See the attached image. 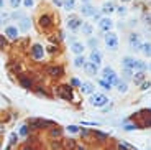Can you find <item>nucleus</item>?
Wrapping results in <instances>:
<instances>
[{"mask_svg":"<svg viewBox=\"0 0 151 150\" xmlns=\"http://www.w3.org/2000/svg\"><path fill=\"white\" fill-rule=\"evenodd\" d=\"M67 130H69L71 134H77V132H79V127H77V125H69Z\"/></svg>","mask_w":151,"mask_h":150,"instance_id":"obj_35","label":"nucleus"},{"mask_svg":"<svg viewBox=\"0 0 151 150\" xmlns=\"http://www.w3.org/2000/svg\"><path fill=\"white\" fill-rule=\"evenodd\" d=\"M4 46H5V40H4V36H2V38H0V48L4 50Z\"/></svg>","mask_w":151,"mask_h":150,"instance_id":"obj_47","label":"nucleus"},{"mask_svg":"<svg viewBox=\"0 0 151 150\" xmlns=\"http://www.w3.org/2000/svg\"><path fill=\"white\" fill-rule=\"evenodd\" d=\"M40 26H41V28H49L51 26V17L49 15H41V17H40Z\"/></svg>","mask_w":151,"mask_h":150,"instance_id":"obj_11","label":"nucleus"},{"mask_svg":"<svg viewBox=\"0 0 151 150\" xmlns=\"http://www.w3.org/2000/svg\"><path fill=\"white\" fill-rule=\"evenodd\" d=\"M131 147L130 145H126L125 142H118L117 144V150H130Z\"/></svg>","mask_w":151,"mask_h":150,"instance_id":"obj_29","label":"nucleus"},{"mask_svg":"<svg viewBox=\"0 0 151 150\" xmlns=\"http://www.w3.org/2000/svg\"><path fill=\"white\" fill-rule=\"evenodd\" d=\"M59 135H61V129L53 127V129H51V137H59Z\"/></svg>","mask_w":151,"mask_h":150,"instance_id":"obj_32","label":"nucleus"},{"mask_svg":"<svg viewBox=\"0 0 151 150\" xmlns=\"http://www.w3.org/2000/svg\"><path fill=\"white\" fill-rule=\"evenodd\" d=\"M90 61L94 63V64H97V66H100V63H102V56L99 51H92L90 53Z\"/></svg>","mask_w":151,"mask_h":150,"instance_id":"obj_15","label":"nucleus"},{"mask_svg":"<svg viewBox=\"0 0 151 150\" xmlns=\"http://www.w3.org/2000/svg\"><path fill=\"white\" fill-rule=\"evenodd\" d=\"M82 15H85V17H95V12H94V9L89 4H85L82 7Z\"/></svg>","mask_w":151,"mask_h":150,"instance_id":"obj_17","label":"nucleus"},{"mask_svg":"<svg viewBox=\"0 0 151 150\" xmlns=\"http://www.w3.org/2000/svg\"><path fill=\"white\" fill-rule=\"evenodd\" d=\"M63 147H64V150H74L77 145H76L74 139H66V140L63 142Z\"/></svg>","mask_w":151,"mask_h":150,"instance_id":"obj_14","label":"nucleus"},{"mask_svg":"<svg viewBox=\"0 0 151 150\" xmlns=\"http://www.w3.org/2000/svg\"><path fill=\"white\" fill-rule=\"evenodd\" d=\"M89 45H90V46H97V40L90 38V40H89Z\"/></svg>","mask_w":151,"mask_h":150,"instance_id":"obj_45","label":"nucleus"},{"mask_svg":"<svg viewBox=\"0 0 151 150\" xmlns=\"http://www.w3.org/2000/svg\"><path fill=\"white\" fill-rule=\"evenodd\" d=\"M20 4H21V0H10V5H12L13 9H17Z\"/></svg>","mask_w":151,"mask_h":150,"instance_id":"obj_39","label":"nucleus"},{"mask_svg":"<svg viewBox=\"0 0 151 150\" xmlns=\"http://www.w3.org/2000/svg\"><path fill=\"white\" fill-rule=\"evenodd\" d=\"M85 71H87V73H89V74H95V73H97V69H99V66H97V64H94V63L92 61H89V63H85Z\"/></svg>","mask_w":151,"mask_h":150,"instance_id":"obj_16","label":"nucleus"},{"mask_svg":"<svg viewBox=\"0 0 151 150\" xmlns=\"http://www.w3.org/2000/svg\"><path fill=\"white\" fill-rule=\"evenodd\" d=\"M71 83H72V86H79V88H80V84H82V83H79V79H76V78L71 81Z\"/></svg>","mask_w":151,"mask_h":150,"instance_id":"obj_43","label":"nucleus"},{"mask_svg":"<svg viewBox=\"0 0 151 150\" xmlns=\"http://www.w3.org/2000/svg\"><path fill=\"white\" fill-rule=\"evenodd\" d=\"M48 51H49V53H56L58 48H56V46H48Z\"/></svg>","mask_w":151,"mask_h":150,"instance_id":"obj_44","label":"nucleus"},{"mask_svg":"<svg viewBox=\"0 0 151 150\" xmlns=\"http://www.w3.org/2000/svg\"><path fill=\"white\" fill-rule=\"evenodd\" d=\"M140 125H136V124H128V125H125V130H135V129H138Z\"/></svg>","mask_w":151,"mask_h":150,"instance_id":"obj_38","label":"nucleus"},{"mask_svg":"<svg viewBox=\"0 0 151 150\" xmlns=\"http://www.w3.org/2000/svg\"><path fill=\"white\" fill-rule=\"evenodd\" d=\"M150 86H151V83H150V81H145V83L141 84V89H143V91H146V89L150 88Z\"/></svg>","mask_w":151,"mask_h":150,"instance_id":"obj_40","label":"nucleus"},{"mask_svg":"<svg viewBox=\"0 0 151 150\" xmlns=\"http://www.w3.org/2000/svg\"><path fill=\"white\" fill-rule=\"evenodd\" d=\"M102 74H104V78L105 76H110V74H115V71L112 69L110 66H107V68H104V71H102Z\"/></svg>","mask_w":151,"mask_h":150,"instance_id":"obj_31","label":"nucleus"},{"mask_svg":"<svg viewBox=\"0 0 151 150\" xmlns=\"http://www.w3.org/2000/svg\"><path fill=\"white\" fill-rule=\"evenodd\" d=\"M117 13L120 15V17H123V15L126 13V9H125V7H118V9H117Z\"/></svg>","mask_w":151,"mask_h":150,"instance_id":"obj_36","label":"nucleus"},{"mask_svg":"<svg viewBox=\"0 0 151 150\" xmlns=\"http://www.w3.org/2000/svg\"><path fill=\"white\" fill-rule=\"evenodd\" d=\"M58 94L66 101H72V88H69V86H61L58 89Z\"/></svg>","mask_w":151,"mask_h":150,"instance_id":"obj_4","label":"nucleus"},{"mask_svg":"<svg viewBox=\"0 0 151 150\" xmlns=\"http://www.w3.org/2000/svg\"><path fill=\"white\" fill-rule=\"evenodd\" d=\"M128 41H130L131 48H135V50H140L141 48V43H140V36L136 33H131L130 38H128Z\"/></svg>","mask_w":151,"mask_h":150,"instance_id":"obj_7","label":"nucleus"},{"mask_svg":"<svg viewBox=\"0 0 151 150\" xmlns=\"http://www.w3.org/2000/svg\"><path fill=\"white\" fill-rule=\"evenodd\" d=\"M146 68H148V64L146 63H143V61H136V64H135V69H138V71H146Z\"/></svg>","mask_w":151,"mask_h":150,"instance_id":"obj_26","label":"nucleus"},{"mask_svg":"<svg viewBox=\"0 0 151 150\" xmlns=\"http://www.w3.org/2000/svg\"><path fill=\"white\" fill-rule=\"evenodd\" d=\"M28 28H30V20H28V18H21V21H20V30L26 31Z\"/></svg>","mask_w":151,"mask_h":150,"instance_id":"obj_24","label":"nucleus"},{"mask_svg":"<svg viewBox=\"0 0 151 150\" xmlns=\"http://www.w3.org/2000/svg\"><path fill=\"white\" fill-rule=\"evenodd\" d=\"M113 10H115V5H113L112 2H109V4H105V5H104V9H102V12L110 13V12H113Z\"/></svg>","mask_w":151,"mask_h":150,"instance_id":"obj_27","label":"nucleus"},{"mask_svg":"<svg viewBox=\"0 0 151 150\" xmlns=\"http://www.w3.org/2000/svg\"><path fill=\"white\" fill-rule=\"evenodd\" d=\"M90 102H92V106H95V107H104V106L109 102V99H107L104 94H94Z\"/></svg>","mask_w":151,"mask_h":150,"instance_id":"obj_2","label":"nucleus"},{"mask_svg":"<svg viewBox=\"0 0 151 150\" xmlns=\"http://www.w3.org/2000/svg\"><path fill=\"white\" fill-rule=\"evenodd\" d=\"M76 7V0H64V9L66 10H72Z\"/></svg>","mask_w":151,"mask_h":150,"instance_id":"obj_28","label":"nucleus"},{"mask_svg":"<svg viewBox=\"0 0 151 150\" xmlns=\"http://www.w3.org/2000/svg\"><path fill=\"white\" fill-rule=\"evenodd\" d=\"M71 50L74 51L76 54H82V51H84V45L82 43H79V41H72V45H71Z\"/></svg>","mask_w":151,"mask_h":150,"instance_id":"obj_13","label":"nucleus"},{"mask_svg":"<svg viewBox=\"0 0 151 150\" xmlns=\"http://www.w3.org/2000/svg\"><path fill=\"white\" fill-rule=\"evenodd\" d=\"M80 91L84 92V94H92V92H94V86L90 83H82V84H80Z\"/></svg>","mask_w":151,"mask_h":150,"instance_id":"obj_18","label":"nucleus"},{"mask_svg":"<svg viewBox=\"0 0 151 150\" xmlns=\"http://www.w3.org/2000/svg\"><path fill=\"white\" fill-rule=\"evenodd\" d=\"M94 135H95L97 139L100 142H104V140H107L109 139V134H102V132H99V130H94Z\"/></svg>","mask_w":151,"mask_h":150,"instance_id":"obj_25","label":"nucleus"},{"mask_svg":"<svg viewBox=\"0 0 151 150\" xmlns=\"http://www.w3.org/2000/svg\"><path fill=\"white\" fill-rule=\"evenodd\" d=\"M46 73L51 76V78H61L64 71H63V68H61V66H49L46 69Z\"/></svg>","mask_w":151,"mask_h":150,"instance_id":"obj_6","label":"nucleus"},{"mask_svg":"<svg viewBox=\"0 0 151 150\" xmlns=\"http://www.w3.org/2000/svg\"><path fill=\"white\" fill-rule=\"evenodd\" d=\"M31 56H33L35 59H43V56H44L43 46L41 45H33V48H31Z\"/></svg>","mask_w":151,"mask_h":150,"instance_id":"obj_5","label":"nucleus"},{"mask_svg":"<svg viewBox=\"0 0 151 150\" xmlns=\"http://www.w3.org/2000/svg\"><path fill=\"white\" fill-rule=\"evenodd\" d=\"M133 81H135V84H143V83H145V73H143V71H138V73H135Z\"/></svg>","mask_w":151,"mask_h":150,"instance_id":"obj_19","label":"nucleus"},{"mask_svg":"<svg viewBox=\"0 0 151 150\" xmlns=\"http://www.w3.org/2000/svg\"><path fill=\"white\" fill-rule=\"evenodd\" d=\"M53 2H54L56 5H64V2H63V0H53Z\"/></svg>","mask_w":151,"mask_h":150,"instance_id":"obj_49","label":"nucleus"},{"mask_svg":"<svg viewBox=\"0 0 151 150\" xmlns=\"http://www.w3.org/2000/svg\"><path fill=\"white\" fill-rule=\"evenodd\" d=\"M28 129H30V125H21V127H20V134H21V135H28Z\"/></svg>","mask_w":151,"mask_h":150,"instance_id":"obj_34","label":"nucleus"},{"mask_svg":"<svg viewBox=\"0 0 151 150\" xmlns=\"http://www.w3.org/2000/svg\"><path fill=\"white\" fill-rule=\"evenodd\" d=\"M100 86L104 89H110V88H112V84H110L109 81H105V79H100Z\"/></svg>","mask_w":151,"mask_h":150,"instance_id":"obj_33","label":"nucleus"},{"mask_svg":"<svg viewBox=\"0 0 151 150\" xmlns=\"http://www.w3.org/2000/svg\"><path fill=\"white\" fill-rule=\"evenodd\" d=\"M82 2H85V4H89V2H90V0H82Z\"/></svg>","mask_w":151,"mask_h":150,"instance_id":"obj_52","label":"nucleus"},{"mask_svg":"<svg viewBox=\"0 0 151 150\" xmlns=\"http://www.w3.org/2000/svg\"><path fill=\"white\" fill-rule=\"evenodd\" d=\"M74 66H76V68H84V66H85L84 56H77V58L74 59Z\"/></svg>","mask_w":151,"mask_h":150,"instance_id":"obj_22","label":"nucleus"},{"mask_svg":"<svg viewBox=\"0 0 151 150\" xmlns=\"http://www.w3.org/2000/svg\"><path fill=\"white\" fill-rule=\"evenodd\" d=\"M20 83H21V86H23V88H26V89L33 88V81L28 79V78H25V76H21V78H20Z\"/></svg>","mask_w":151,"mask_h":150,"instance_id":"obj_20","label":"nucleus"},{"mask_svg":"<svg viewBox=\"0 0 151 150\" xmlns=\"http://www.w3.org/2000/svg\"><path fill=\"white\" fill-rule=\"evenodd\" d=\"M59 147H61V145H59V144H54V142H53V144H51V149H53V150H58Z\"/></svg>","mask_w":151,"mask_h":150,"instance_id":"obj_46","label":"nucleus"},{"mask_svg":"<svg viewBox=\"0 0 151 150\" xmlns=\"http://www.w3.org/2000/svg\"><path fill=\"white\" fill-rule=\"evenodd\" d=\"M80 134L85 137V135H89V130H87V129H82V130H80Z\"/></svg>","mask_w":151,"mask_h":150,"instance_id":"obj_48","label":"nucleus"},{"mask_svg":"<svg viewBox=\"0 0 151 150\" xmlns=\"http://www.w3.org/2000/svg\"><path fill=\"white\" fill-rule=\"evenodd\" d=\"M67 26L71 30H77V28H82V21L79 20V18L76 17H71L69 20H67Z\"/></svg>","mask_w":151,"mask_h":150,"instance_id":"obj_8","label":"nucleus"},{"mask_svg":"<svg viewBox=\"0 0 151 150\" xmlns=\"http://www.w3.org/2000/svg\"><path fill=\"white\" fill-rule=\"evenodd\" d=\"M122 2H130V0H122Z\"/></svg>","mask_w":151,"mask_h":150,"instance_id":"obj_53","label":"nucleus"},{"mask_svg":"<svg viewBox=\"0 0 151 150\" xmlns=\"http://www.w3.org/2000/svg\"><path fill=\"white\" fill-rule=\"evenodd\" d=\"M17 140H18V135L17 134H12V135H10V144L13 145V144H17Z\"/></svg>","mask_w":151,"mask_h":150,"instance_id":"obj_37","label":"nucleus"},{"mask_svg":"<svg viewBox=\"0 0 151 150\" xmlns=\"http://www.w3.org/2000/svg\"><path fill=\"white\" fill-rule=\"evenodd\" d=\"M5 35L8 38H12V40H17V36H18V28L17 26H8V28L5 30Z\"/></svg>","mask_w":151,"mask_h":150,"instance_id":"obj_12","label":"nucleus"},{"mask_svg":"<svg viewBox=\"0 0 151 150\" xmlns=\"http://www.w3.org/2000/svg\"><path fill=\"white\" fill-rule=\"evenodd\" d=\"M117 89L122 92V94H125V92L128 91V89H126V83H118L117 84Z\"/></svg>","mask_w":151,"mask_h":150,"instance_id":"obj_30","label":"nucleus"},{"mask_svg":"<svg viewBox=\"0 0 151 150\" xmlns=\"http://www.w3.org/2000/svg\"><path fill=\"white\" fill-rule=\"evenodd\" d=\"M122 64H123V68H125V69H135V64H136V59L130 58V56H126V58H123Z\"/></svg>","mask_w":151,"mask_h":150,"instance_id":"obj_9","label":"nucleus"},{"mask_svg":"<svg viewBox=\"0 0 151 150\" xmlns=\"http://www.w3.org/2000/svg\"><path fill=\"white\" fill-rule=\"evenodd\" d=\"M77 150H85V149H84V147H79V149H77Z\"/></svg>","mask_w":151,"mask_h":150,"instance_id":"obj_51","label":"nucleus"},{"mask_svg":"<svg viewBox=\"0 0 151 150\" xmlns=\"http://www.w3.org/2000/svg\"><path fill=\"white\" fill-rule=\"evenodd\" d=\"M105 45H107L109 50L117 51L118 50V36L115 33H112V31H107V35H105Z\"/></svg>","mask_w":151,"mask_h":150,"instance_id":"obj_1","label":"nucleus"},{"mask_svg":"<svg viewBox=\"0 0 151 150\" xmlns=\"http://www.w3.org/2000/svg\"><path fill=\"white\" fill-rule=\"evenodd\" d=\"M28 125H30V129H43V127H46V125H51V122L43 121V119H30Z\"/></svg>","mask_w":151,"mask_h":150,"instance_id":"obj_3","label":"nucleus"},{"mask_svg":"<svg viewBox=\"0 0 151 150\" xmlns=\"http://www.w3.org/2000/svg\"><path fill=\"white\" fill-rule=\"evenodd\" d=\"M112 25H113V21L110 20V18H102L100 23H99V26H100L104 31H109V30L112 28Z\"/></svg>","mask_w":151,"mask_h":150,"instance_id":"obj_10","label":"nucleus"},{"mask_svg":"<svg viewBox=\"0 0 151 150\" xmlns=\"http://www.w3.org/2000/svg\"><path fill=\"white\" fill-rule=\"evenodd\" d=\"M123 74H125L126 79H130V78H131V69H125V71H123Z\"/></svg>","mask_w":151,"mask_h":150,"instance_id":"obj_41","label":"nucleus"},{"mask_svg":"<svg viewBox=\"0 0 151 150\" xmlns=\"http://www.w3.org/2000/svg\"><path fill=\"white\" fill-rule=\"evenodd\" d=\"M23 5L25 7H31L33 5V0H23Z\"/></svg>","mask_w":151,"mask_h":150,"instance_id":"obj_42","label":"nucleus"},{"mask_svg":"<svg viewBox=\"0 0 151 150\" xmlns=\"http://www.w3.org/2000/svg\"><path fill=\"white\" fill-rule=\"evenodd\" d=\"M140 50H141V53L145 56H151V43H143Z\"/></svg>","mask_w":151,"mask_h":150,"instance_id":"obj_21","label":"nucleus"},{"mask_svg":"<svg viewBox=\"0 0 151 150\" xmlns=\"http://www.w3.org/2000/svg\"><path fill=\"white\" fill-rule=\"evenodd\" d=\"M82 33L90 36V35H92V26L89 25V23H82Z\"/></svg>","mask_w":151,"mask_h":150,"instance_id":"obj_23","label":"nucleus"},{"mask_svg":"<svg viewBox=\"0 0 151 150\" xmlns=\"http://www.w3.org/2000/svg\"><path fill=\"white\" fill-rule=\"evenodd\" d=\"M21 150H33V149H31L30 145H23V147H21Z\"/></svg>","mask_w":151,"mask_h":150,"instance_id":"obj_50","label":"nucleus"}]
</instances>
